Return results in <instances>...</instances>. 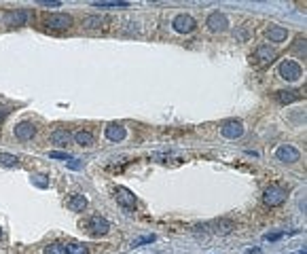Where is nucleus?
I'll list each match as a JSON object with an SVG mask.
<instances>
[{
  "instance_id": "1",
  "label": "nucleus",
  "mask_w": 307,
  "mask_h": 254,
  "mask_svg": "<svg viewBox=\"0 0 307 254\" xmlns=\"http://www.w3.org/2000/svg\"><path fill=\"white\" fill-rule=\"evenodd\" d=\"M45 26L51 30H68L72 26V17L66 13H51L45 17Z\"/></svg>"
},
{
  "instance_id": "2",
  "label": "nucleus",
  "mask_w": 307,
  "mask_h": 254,
  "mask_svg": "<svg viewBox=\"0 0 307 254\" xmlns=\"http://www.w3.org/2000/svg\"><path fill=\"white\" fill-rule=\"evenodd\" d=\"M284 199H286V191L282 189V186H278V184L269 186V189L265 191V195H263V201H265V206H269V208L282 206V203H284Z\"/></svg>"
},
{
  "instance_id": "3",
  "label": "nucleus",
  "mask_w": 307,
  "mask_h": 254,
  "mask_svg": "<svg viewBox=\"0 0 307 254\" xmlns=\"http://www.w3.org/2000/svg\"><path fill=\"white\" fill-rule=\"evenodd\" d=\"M112 195H114L119 206H123L125 210H133L136 208V195L129 189H125V186H117V189L112 191Z\"/></svg>"
},
{
  "instance_id": "4",
  "label": "nucleus",
  "mask_w": 307,
  "mask_h": 254,
  "mask_svg": "<svg viewBox=\"0 0 307 254\" xmlns=\"http://www.w3.org/2000/svg\"><path fill=\"white\" fill-rule=\"evenodd\" d=\"M274 60H276V51L271 49L269 45L257 47V51H254V55H252V62L257 64V66H269Z\"/></svg>"
},
{
  "instance_id": "5",
  "label": "nucleus",
  "mask_w": 307,
  "mask_h": 254,
  "mask_svg": "<svg viewBox=\"0 0 307 254\" xmlns=\"http://www.w3.org/2000/svg\"><path fill=\"white\" fill-rule=\"evenodd\" d=\"M280 76L286 81H299L301 79V66L293 60H284L280 64Z\"/></svg>"
},
{
  "instance_id": "6",
  "label": "nucleus",
  "mask_w": 307,
  "mask_h": 254,
  "mask_svg": "<svg viewBox=\"0 0 307 254\" xmlns=\"http://www.w3.org/2000/svg\"><path fill=\"white\" fill-rule=\"evenodd\" d=\"M172 26H174V30H176L178 34H191V32L197 28V24H195L193 17H191V15H184V13L174 17Z\"/></svg>"
},
{
  "instance_id": "7",
  "label": "nucleus",
  "mask_w": 307,
  "mask_h": 254,
  "mask_svg": "<svg viewBox=\"0 0 307 254\" xmlns=\"http://www.w3.org/2000/svg\"><path fill=\"white\" fill-rule=\"evenodd\" d=\"M87 229L93 233V235H106L110 231V225H108V220L106 218H102V216H91L87 220Z\"/></svg>"
},
{
  "instance_id": "8",
  "label": "nucleus",
  "mask_w": 307,
  "mask_h": 254,
  "mask_svg": "<svg viewBox=\"0 0 307 254\" xmlns=\"http://www.w3.org/2000/svg\"><path fill=\"white\" fill-rule=\"evenodd\" d=\"M276 157H278V161H282V163H295V161H299V150L295 148V146H288V144H284V146H280L278 150H276Z\"/></svg>"
},
{
  "instance_id": "9",
  "label": "nucleus",
  "mask_w": 307,
  "mask_h": 254,
  "mask_svg": "<svg viewBox=\"0 0 307 254\" xmlns=\"http://www.w3.org/2000/svg\"><path fill=\"white\" fill-rule=\"evenodd\" d=\"M28 19H30V15H28V11H24V9L11 11V13L5 15V24L11 26V28H15V26H26Z\"/></svg>"
},
{
  "instance_id": "10",
  "label": "nucleus",
  "mask_w": 307,
  "mask_h": 254,
  "mask_svg": "<svg viewBox=\"0 0 307 254\" xmlns=\"http://www.w3.org/2000/svg\"><path fill=\"white\" fill-rule=\"evenodd\" d=\"M220 133H223L225 138H229V140H235V138H240V135L244 133V125L240 121H227L223 127H220Z\"/></svg>"
},
{
  "instance_id": "11",
  "label": "nucleus",
  "mask_w": 307,
  "mask_h": 254,
  "mask_svg": "<svg viewBox=\"0 0 307 254\" xmlns=\"http://www.w3.org/2000/svg\"><path fill=\"white\" fill-rule=\"evenodd\" d=\"M15 135L20 140H32L34 135H36V125H32L28 121H22V123H17L15 125Z\"/></svg>"
},
{
  "instance_id": "12",
  "label": "nucleus",
  "mask_w": 307,
  "mask_h": 254,
  "mask_svg": "<svg viewBox=\"0 0 307 254\" xmlns=\"http://www.w3.org/2000/svg\"><path fill=\"white\" fill-rule=\"evenodd\" d=\"M227 26H229V22L223 13H212L208 17V28L212 32H223V30H227Z\"/></svg>"
},
{
  "instance_id": "13",
  "label": "nucleus",
  "mask_w": 307,
  "mask_h": 254,
  "mask_svg": "<svg viewBox=\"0 0 307 254\" xmlns=\"http://www.w3.org/2000/svg\"><path fill=\"white\" fill-rule=\"evenodd\" d=\"M125 135H127L125 127L119 125V123H110V125L106 127V138H108L110 142H121V140H125Z\"/></svg>"
},
{
  "instance_id": "14",
  "label": "nucleus",
  "mask_w": 307,
  "mask_h": 254,
  "mask_svg": "<svg viewBox=\"0 0 307 254\" xmlns=\"http://www.w3.org/2000/svg\"><path fill=\"white\" fill-rule=\"evenodd\" d=\"M66 206L70 208L72 212H83L85 208H87V199H85L83 195H79V193H72L70 197L66 199Z\"/></svg>"
},
{
  "instance_id": "15",
  "label": "nucleus",
  "mask_w": 307,
  "mask_h": 254,
  "mask_svg": "<svg viewBox=\"0 0 307 254\" xmlns=\"http://www.w3.org/2000/svg\"><path fill=\"white\" fill-rule=\"evenodd\" d=\"M286 36H288V30L282 28V26H269L267 28V38L271 43H284Z\"/></svg>"
},
{
  "instance_id": "16",
  "label": "nucleus",
  "mask_w": 307,
  "mask_h": 254,
  "mask_svg": "<svg viewBox=\"0 0 307 254\" xmlns=\"http://www.w3.org/2000/svg\"><path fill=\"white\" fill-rule=\"evenodd\" d=\"M212 227V231L216 233V235H229L233 229H235V225L231 223V220H227V218H220V220H214V223L210 225Z\"/></svg>"
},
{
  "instance_id": "17",
  "label": "nucleus",
  "mask_w": 307,
  "mask_h": 254,
  "mask_svg": "<svg viewBox=\"0 0 307 254\" xmlns=\"http://www.w3.org/2000/svg\"><path fill=\"white\" fill-rule=\"evenodd\" d=\"M51 142H53L55 146H66V144H70V133H68L66 129H55L53 133H51Z\"/></svg>"
},
{
  "instance_id": "18",
  "label": "nucleus",
  "mask_w": 307,
  "mask_h": 254,
  "mask_svg": "<svg viewBox=\"0 0 307 254\" xmlns=\"http://www.w3.org/2000/svg\"><path fill=\"white\" fill-rule=\"evenodd\" d=\"M93 7L95 9H127L129 7V3H121V0H110V3H106V0H95L93 3Z\"/></svg>"
},
{
  "instance_id": "19",
  "label": "nucleus",
  "mask_w": 307,
  "mask_h": 254,
  "mask_svg": "<svg viewBox=\"0 0 307 254\" xmlns=\"http://www.w3.org/2000/svg\"><path fill=\"white\" fill-rule=\"evenodd\" d=\"M74 142H76L79 146H91V144H93V133L81 129V131L74 133Z\"/></svg>"
},
{
  "instance_id": "20",
  "label": "nucleus",
  "mask_w": 307,
  "mask_h": 254,
  "mask_svg": "<svg viewBox=\"0 0 307 254\" xmlns=\"http://www.w3.org/2000/svg\"><path fill=\"white\" fill-rule=\"evenodd\" d=\"M299 91H276V100L280 102V104H291V102L299 100Z\"/></svg>"
},
{
  "instance_id": "21",
  "label": "nucleus",
  "mask_w": 307,
  "mask_h": 254,
  "mask_svg": "<svg viewBox=\"0 0 307 254\" xmlns=\"http://www.w3.org/2000/svg\"><path fill=\"white\" fill-rule=\"evenodd\" d=\"M0 165H5V167H17V165H20V157L11 155V152H0Z\"/></svg>"
},
{
  "instance_id": "22",
  "label": "nucleus",
  "mask_w": 307,
  "mask_h": 254,
  "mask_svg": "<svg viewBox=\"0 0 307 254\" xmlns=\"http://www.w3.org/2000/svg\"><path fill=\"white\" fill-rule=\"evenodd\" d=\"M64 250H66V254H87V246H83V244H79V242L66 244Z\"/></svg>"
},
{
  "instance_id": "23",
  "label": "nucleus",
  "mask_w": 307,
  "mask_h": 254,
  "mask_svg": "<svg viewBox=\"0 0 307 254\" xmlns=\"http://www.w3.org/2000/svg\"><path fill=\"white\" fill-rule=\"evenodd\" d=\"M30 178H32V182L36 184V186H41V189H47V186H49V178L43 176V174H34V176H30Z\"/></svg>"
},
{
  "instance_id": "24",
  "label": "nucleus",
  "mask_w": 307,
  "mask_h": 254,
  "mask_svg": "<svg viewBox=\"0 0 307 254\" xmlns=\"http://www.w3.org/2000/svg\"><path fill=\"white\" fill-rule=\"evenodd\" d=\"M45 254H66L64 244H49V246L45 248Z\"/></svg>"
},
{
  "instance_id": "25",
  "label": "nucleus",
  "mask_w": 307,
  "mask_h": 254,
  "mask_svg": "<svg viewBox=\"0 0 307 254\" xmlns=\"http://www.w3.org/2000/svg\"><path fill=\"white\" fill-rule=\"evenodd\" d=\"M150 242H155V235H146V237H140V240H133L131 246H142V244H150Z\"/></svg>"
},
{
  "instance_id": "26",
  "label": "nucleus",
  "mask_w": 307,
  "mask_h": 254,
  "mask_svg": "<svg viewBox=\"0 0 307 254\" xmlns=\"http://www.w3.org/2000/svg\"><path fill=\"white\" fill-rule=\"evenodd\" d=\"M49 157H51V159H66V161H70V159H72L70 155H68V152H60V150H53Z\"/></svg>"
},
{
  "instance_id": "27",
  "label": "nucleus",
  "mask_w": 307,
  "mask_h": 254,
  "mask_svg": "<svg viewBox=\"0 0 307 254\" xmlns=\"http://www.w3.org/2000/svg\"><path fill=\"white\" fill-rule=\"evenodd\" d=\"M98 24H102L98 17H87V19H85V28H98Z\"/></svg>"
},
{
  "instance_id": "28",
  "label": "nucleus",
  "mask_w": 307,
  "mask_h": 254,
  "mask_svg": "<svg viewBox=\"0 0 307 254\" xmlns=\"http://www.w3.org/2000/svg\"><path fill=\"white\" fill-rule=\"evenodd\" d=\"M39 5H43V7H60L62 3H60V0H41Z\"/></svg>"
},
{
  "instance_id": "29",
  "label": "nucleus",
  "mask_w": 307,
  "mask_h": 254,
  "mask_svg": "<svg viewBox=\"0 0 307 254\" xmlns=\"http://www.w3.org/2000/svg\"><path fill=\"white\" fill-rule=\"evenodd\" d=\"M66 165L72 167V169H81V163H79V159H74V157H72L70 161H66Z\"/></svg>"
},
{
  "instance_id": "30",
  "label": "nucleus",
  "mask_w": 307,
  "mask_h": 254,
  "mask_svg": "<svg viewBox=\"0 0 307 254\" xmlns=\"http://www.w3.org/2000/svg\"><path fill=\"white\" fill-rule=\"evenodd\" d=\"M265 240H271V242H274V240H280V233H271V235H265Z\"/></svg>"
},
{
  "instance_id": "31",
  "label": "nucleus",
  "mask_w": 307,
  "mask_h": 254,
  "mask_svg": "<svg viewBox=\"0 0 307 254\" xmlns=\"http://www.w3.org/2000/svg\"><path fill=\"white\" fill-rule=\"evenodd\" d=\"M0 240H3V231H0Z\"/></svg>"
}]
</instances>
